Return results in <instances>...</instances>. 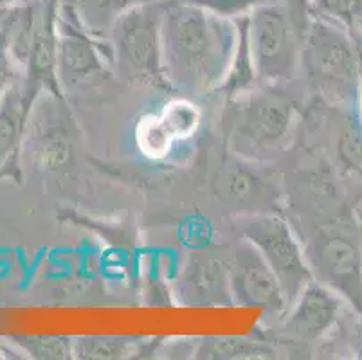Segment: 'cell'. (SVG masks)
I'll use <instances>...</instances> for the list:
<instances>
[{
	"label": "cell",
	"mask_w": 362,
	"mask_h": 360,
	"mask_svg": "<svg viewBox=\"0 0 362 360\" xmlns=\"http://www.w3.org/2000/svg\"><path fill=\"white\" fill-rule=\"evenodd\" d=\"M16 348L38 360L74 359V337L65 335H18L13 337Z\"/></svg>",
	"instance_id": "18"
},
{
	"label": "cell",
	"mask_w": 362,
	"mask_h": 360,
	"mask_svg": "<svg viewBox=\"0 0 362 360\" xmlns=\"http://www.w3.org/2000/svg\"><path fill=\"white\" fill-rule=\"evenodd\" d=\"M238 45L235 20L189 0H164L163 65L168 88L180 98L220 92Z\"/></svg>",
	"instance_id": "1"
},
{
	"label": "cell",
	"mask_w": 362,
	"mask_h": 360,
	"mask_svg": "<svg viewBox=\"0 0 362 360\" xmlns=\"http://www.w3.org/2000/svg\"><path fill=\"white\" fill-rule=\"evenodd\" d=\"M197 124L199 112L192 99L179 98L166 105L159 117L146 119V123L141 124L144 132L139 134V143L143 144L144 153L163 155L175 139L192 135Z\"/></svg>",
	"instance_id": "14"
},
{
	"label": "cell",
	"mask_w": 362,
	"mask_h": 360,
	"mask_svg": "<svg viewBox=\"0 0 362 360\" xmlns=\"http://www.w3.org/2000/svg\"><path fill=\"white\" fill-rule=\"evenodd\" d=\"M22 78L21 67L16 65V62L13 59L11 52H9L8 45V22L0 24V98L8 92V88L11 87L15 81Z\"/></svg>",
	"instance_id": "21"
},
{
	"label": "cell",
	"mask_w": 362,
	"mask_h": 360,
	"mask_svg": "<svg viewBox=\"0 0 362 360\" xmlns=\"http://www.w3.org/2000/svg\"><path fill=\"white\" fill-rule=\"evenodd\" d=\"M312 15L342 25L362 22V0H308Z\"/></svg>",
	"instance_id": "19"
},
{
	"label": "cell",
	"mask_w": 362,
	"mask_h": 360,
	"mask_svg": "<svg viewBox=\"0 0 362 360\" xmlns=\"http://www.w3.org/2000/svg\"><path fill=\"white\" fill-rule=\"evenodd\" d=\"M139 2L143 0H58V6L64 18L92 38L108 44L119 16Z\"/></svg>",
	"instance_id": "15"
},
{
	"label": "cell",
	"mask_w": 362,
	"mask_h": 360,
	"mask_svg": "<svg viewBox=\"0 0 362 360\" xmlns=\"http://www.w3.org/2000/svg\"><path fill=\"white\" fill-rule=\"evenodd\" d=\"M339 310V294L314 279L281 315L283 332L292 341L315 342L335 325Z\"/></svg>",
	"instance_id": "11"
},
{
	"label": "cell",
	"mask_w": 362,
	"mask_h": 360,
	"mask_svg": "<svg viewBox=\"0 0 362 360\" xmlns=\"http://www.w3.org/2000/svg\"><path fill=\"white\" fill-rule=\"evenodd\" d=\"M299 105L287 87L255 85L227 98L222 114L226 144L247 163H262L285 151L296 134Z\"/></svg>",
	"instance_id": "2"
},
{
	"label": "cell",
	"mask_w": 362,
	"mask_h": 360,
	"mask_svg": "<svg viewBox=\"0 0 362 360\" xmlns=\"http://www.w3.org/2000/svg\"><path fill=\"white\" fill-rule=\"evenodd\" d=\"M229 281L235 306L258 308L276 317L287 312V297L278 277L262 254L243 238L229 257Z\"/></svg>",
	"instance_id": "8"
},
{
	"label": "cell",
	"mask_w": 362,
	"mask_h": 360,
	"mask_svg": "<svg viewBox=\"0 0 362 360\" xmlns=\"http://www.w3.org/2000/svg\"><path fill=\"white\" fill-rule=\"evenodd\" d=\"M179 305L213 308L235 306L229 281V260L213 252H192L173 285Z\"/></svg>",
	"instance_id": "9"
},
{
	"label": "cell",
	"mask_w": 362,
	"mask_h": 360,
	"mask_svg": "<svg viewBox=\"0 0 362 360\" xmlns=\"http://www.w3.org/2000/svg\"><path fill=\"white\" fill-rule=\"evenodd\" d=\"M38 98L25 87L24 78L15 81L0 98V177L15 173L18 166L29 117Z\"/></svg>",
	"instance_id": "13"
},
{
	"label": "cell",
	"mask_w": 362,
	"mask_h": 360,
	"mask_svg": "<svg viewBox=\"0 0 362 360\" xmlns=\"http://www.w3.org/2000/svg\"><path fill=\"white\" fill-rule=\"evenodd\" d=\"M213 190L223 204L238 207L242 214L276 211L278 204V193L269 180L259 177L247 161L236 155L220 164L213 178Z\"/></svg>",
	"instance_id": "12"
},
{
	"label": "cell",
	"mask_w": 362,
	"mask_h": 360,
	"mask_svg": "<svg viewBox=\"0 0 362 360\" xmlns=\"http://www.w3.org/2000/svg\"><path fill=\"white\" fill-rule=\"evenodd\" d=\"M22 0H0V13L4 15L6 11H11L13 8H16V4H21Z\"/></svg>",
	"instance_id": "23"
},
{
	"label": "cell",
	"mask_w": 362,
	"mask_h": 360,
	"mask_svg": "<svg viewBox=\"0 0 362 360\" xmlns=\"http://www.w3.org/2000/svg\"><path fill=\"white\" fill-rule=\"evenodd\" d=\"M337 150L342 163L362 173V128L355 121H346L339 134Z\"/></svg>",
	"instance_id": "20"
},
{
	"label": "cell",
	"mask_w": 362,
	"mask_h": 360,
	"mask_svg": "<svg viewBox=\"0 0 362 360\" xmlns=\"http://www.w3.org/2000/svg\"><path fill=\"white\" fill-rule=\"evenodd\" d=\"M143 339L123 335L74 337V359L80 360H123L141 352Z\"/></svg>",
	"instance_id": "17"
},
{
	"label": "cell",
	"mask_w": 362,
	"mask_h": 360,
	"mask_svg": "<svg viewBox=\"0 0 362 360\" xmlns=\"http://www.w3.org/2000/svg\"><path fill=\"white\" fill-rule=\"evenodd\" d=\"M189 2L223 18L235 20L249 15L256 6L263 4L267 0H189Z\"/></svg>",
	"instance_id": "22"
},
{
	"label": "cell",
	"mask_w": 362,
	"mask_h": 360,
	"mask_svg": "<svg viewBox=\"0 0 362 360\" xmlns=\"http://www.w3.org/2000/svg\"><path fill=\"white\" fill-rule=\"evenodd\" d=\"M236 227L240 236L269 263L291 306L301 290L315 279L305 243L278 211L240 214Z\"/></svg>",
	"instance_id": "6"
},
{
	"label": "cell",
	"mask_w": 362,
	"mask_h": 360,
	"mask_svg": "<svg viewBox=\"0 0 362 360\" xmlns=\"http://www.w3.org/2000/svg\"><path fill=\"white\" fill-rule=\"evenodd\" d=\"M299 74L312 94L332 103L348 101L358 87V59L337 22L312 15L305 31Z\"/></svg>",
	"instance_id": "4"
},
{
	"label": "cell",
	"mask_w": 362,
	"mask_h": 360,
	"mask_svg": "<svg viewBox=\"0 0 362 360\" xmlns=\"http://www.w3.org/2000/svg\"><path fill=\"white\" fill-rule=\"evenodd\" d=\"M112 69L110 45L92 38L60 13L58 81L62 91L85 83L87 79Z\"/></svg>",
	"instance_id": "10"
},
{
	"label": "cell",
	"mask_w": 362,
	"mask_h": 360,
	"mask_svg": "<svg viewBox=\"0 0 362 360\" xmlns=\"http://www.w3.org/2000/svg\"><path fill=\"white\" fill-rule=\"evenodd\" d=\"M197 359H218V360H240V359H271L274 349L265 342L245 339V337H204L197 348L193 349Z\"/></svg>",
	"instance_id": "16"
},
{
	"label": "cell",
	"mask_w": 362,
	"mask_h": 360,
	"mask_svg": "<svg viewBox=\"0 0 362 360\" xmlns=\"http://www.w3.org/2000/svg\"><path fill=\"white\" fill-rule=\"evenodd\" d=\"M310 18V6L288 0H267L247 15L256 83L288 87L296 79Z\"/></svg>",
	"instance_id": "3"
},
{
	"label": "cell",
	"mask_w": 362,
	"mask_h": 360,
	"mask_svg": "<svg viewBox=\"0 0 362 360\" xmlns=\"http://www.w3.org/2000/svg\"><path fill=\"white\" fill-rule=\"evenodd\" d=\"M164 0H143L119 16L108 38L112 69L132 83L168 88L163 65Z\"/></svg>",
	"instance_id": "5"
},
{
	"label": "cell",
	"mask_w": 362,
	"mask_h": 360,
	"mask_svg": "<svg viewBox=\"0 0 362 360\" xmlns=\"http://www.w3.org/2000/svg\"><path fill=\"white\" fill-rule=\"evenodd\" d=\"M305 250L315 279L362 312V257L354 240L339 229H319Z\"/></svg>",
	"instance_id": "7"
}]
</instances>
